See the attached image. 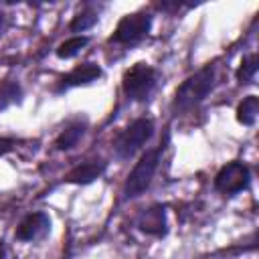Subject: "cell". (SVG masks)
<instances>
[{"label": "cell", "instance_id": "cell-13", "mask_svg": "<svg viewBox=\"0 0 259 259\" xmlns=\"http://www.w3.org/2000/svg\"><path fill=\"white\" fill-rule=\"evenodd\" d=\"M97 20H99L97 10H93L91 6H85L83 10H79V12L73 16V20L69 22V30H71V32H85V30L93 28V26L97 24Z\"/></svg>", "mask_w": 259, "mask_h": 259}, {"label": "cell", "instance_id": "cell-15", "mask_svg": "<svg viewBox=\"0 0 259 259\" xmlns=\"http://www.w3.org/2000/svg\"><path fill=\"white\" fill-rule=\"evenodd\" d=\"M257 67H259V61H257V55L251 53L247 57H243L239 69H237V81L243 85V83H251L255 73H257Z\"/></svg>", "mask_w": 259, "mask_h": 259}, {"label": "cell", "instance_id": "cell-19", "mask_svg": "<svg viewBox=\"0 0 259 259\" xmlns=\"http://www.w3.org/2000/svg\"><path fill=\"white\" fill-rule=\"evenodd\" d=\"M0 259H8V255H6V249L0 245Z\"/></svg>", "mask_w": 259, "mask_h": 259}, {"label": "cell", "instance_id": "cell-7", "mask_svg": "<svg viewBox=\"0 0 259 259\" xmlns=\"http://www.w3.org/2000/svg\"><path fill=\"white\" fill-rule=\"evenodd\" d=\"M134 225L140 233L150 235V237H164L168 233V221H166V206L164 204H152L148 208H142Z\"/></svg>", "mask_w": 259, "mask_h": 259}, {"label": "cell", "instance_id": "cell-5", "mask_svg": "<svg viewBox=\"0 0 259 259\" xmlns=\"http://www.w3.org/2000/svg\"><path fill=\"white\" fill-rule=\"evenodd\" d=\"M150 28H152V14L148 10H136V12L125 14L117 22V26H115L113 34L109 36V40L115 42V45L132 47V45L142 42L148 36Z\"/></svg>", "mask_w": 259, "mask_h": 259}, {"label": "cell", "instance_id": "cell-11", "mask_svg": "<svg viewBox=\"0 0 259 259\" xmlns=\"http://www.w3.org/2000/svg\"><path fill=\"white\" fill-rule=\"evenodd\" d=\"M85 130H87L85 121H73L71 125H67V127L57 136L55 148H57L59 152H67V150L75 148V146L79 144V140L85 136Z\"/></svg>", "mask_w": 259, "mask_h": 259}, {"label": "cell", "instance_id": "cell-4", "mask_svg": "<svg viewBox=\"0 0 259 259\" xmlns=\"http://www.w3.org/2000/svg\"><path fill=\"white\" fill-rule=\"evenodd\" d=\"M154 123L148 117H138L130 125H125L117 138L113 140V152L119 160H130L134 154H138L152 138Z\"/></svg>", "mask_w": 259, "mask_h": 259}, {"label": "cell", "instance_id": "cell-8", "mask_svg": "<svg viewBox=\"0 0 259 259\" xmlns=\"http://www.w3.org/2000/svg\"><path fill=\"white\" fill-rule=\"evenodd\" d=\"M49 233H51V217L42 210H36V212L26 214L18 223V227L14 231V239H18L22 243H32V241L45 239Z\"/></svg>", "mask_w": 259, "mask_h": 259}, {"label": "cell", "instance_id": "cell-16", "mask_svg": "<svg viewBox=\"0 0 259 259\" xmlns=\"http://www.w3.org/2000/svg\"><path fill=\"white\" fill-rule=\"evenodd\" d=\"M22 97V89L16 81H4L0 85V107H6L10 103H18Z\"/></svg>", "mask_w": 259, "mask_h": 259}, {"label": "cell", "instance_id": "cell-3", "mask_svg": "<svg viewBox=\"0 0 259 259\" xmlns=\"http://www.w3.org/2000/svg\"><path fill=\"white\" fill-rule=\"evenodd\" d=\"M158 83H160V73L152 65L140 61L123 73L121 89L130 101H146L156 91Z\"/></svg>", "mask_w": 259, "mask_h": 259}, {"label": "cell", "instance_id": "cell-14", "mask_svg": "<svg viewBox=\"0 0 259 259\" xmlns=\"http://www.w3.org/2000/svg\"><path fill=\"white\" fill-rule=\"evenodd\" d=\"M87 45H89V36L77 34V36H71V38H67L65 42H61L55 53H57L59 59H73V57H77Z\"/></svg>", "mask_w": 259, "mask_h": 259}, {"label": "cell", "instance_id": "cell-2", "mask_svg": "<svg viewBox=\"0 0 259 259\" xmlns=\"http://www.w3.org/2000/svg\"><path fill=\"white\" fill-rule=\"evenodd\" d=\"M166 144V142H164ZM164 144L146 150L140 160L136 162V166L132 168V172L127 174V180L123 184V196L125 198H138L140 194H144L156 174V168L160 164V156L164 152Z\"/></svg>", "mask_w": 259, "mask_h": 259}, {"label": "cell", "instance_id": "cell-9", "mask_svg": "<svg viewBox=\"0 0 259 259\" xmlns=\"http://www.w3.org/2000/svg\"><path fill=\"white\" fill-rule=\"evenodd\" d=\"M101 77V67L97 63H81L77 65L73 71H69L67 75H63L55 87L57 93H63L67 89H73V87H81V85H89L93 81H97Z\"/></svg>", "mask_w": 259, "mask_h": 259}, {"label": "cell", "instance_id": "cell-12", "mask_svg": "<svg viewBox=\"0 0 259 259\" xmlns=\"http://www.w3.org/2000/svg\"><path fill=\"white\" fill-rule=\"evenodd\" d=\"M257 113H259V97L257 95H247L237 105V121L243 125H253L257 121Z\"/></svg>", "mask_w": 259, "mask_h": 259}, {"label": "cell", "instance_id": "cell-1", "mask_svg": "<svg viewBox=\"0 0 259 259\" xmlns=\"http://www.w3.org/2000/svg\"><path fill=\"white\" fill-rule=\"evenodd\" d=\"M214 79H217V69H214L212 63L204 65L202 69H198L196 73L186 77L182 81V85L176 89V93H174L172 111L176 115L178 113H188L198 103H202L204 97L210 93V89L214 85Z\"/></svg>", "mask_w": 259, "mask_h": 259}, {"label": "cell", "instance_id": "cell-10", "mask_svg": "<svg viewBox=\"0 0 259 259\" xmlns=\"http://www.w3.org/2000/svg\"><path fill=\"white\" fill-rule=\"evenodd\" d=\"M107 170V162L101 158H93V160H85L81 164H77L73 170H69V174L65 176V182L69 184H91L97 178L103 176V172Z\"/></svg>", "mask_w": 259, "mask_h": 259}, {"label": "cell", "instance_id": "cell-17", "mask_svg": "<svg viewBox=\"0 0 259 259\" xmlns=\"http://www.w3.org/2000/svg\"><path fill=\"white\" fill-rule=\"evenodd\" d=\"M14 146H16V140H12V138H0V156L8 154Z\"/></svg>", "mask_w": 259, "mask_h": 259}, {"label": "cell", "instance_id": "cell-18", "mask_svg": "<svg viewBox=\"0 0 259 259\" xmlns=\"http://www.w3.org/2000/svg\"><path fill=\"white\" fill-rule=\"evenodd\" d=\"M2 30H4V14L0 12V36H2Z\"/></svg>", "mask_w": 259, "mask_h": 259}, {"label": "cell", "instance_id": "cell-6", "mask_svg": "<svg viewBox=\"0 0 259 259\" xmlns=\"http://www.w3.org/2000/svg\"><path fill=\"white\" fill-rule=\"evenodd\" d=\"M249 182H251V172L239 160L225 164L214 176V188L227 196H233V194L245 190L249 186Z\"/></svg>", "mask_w": 259, "mask_h": 259}]
</instances>
